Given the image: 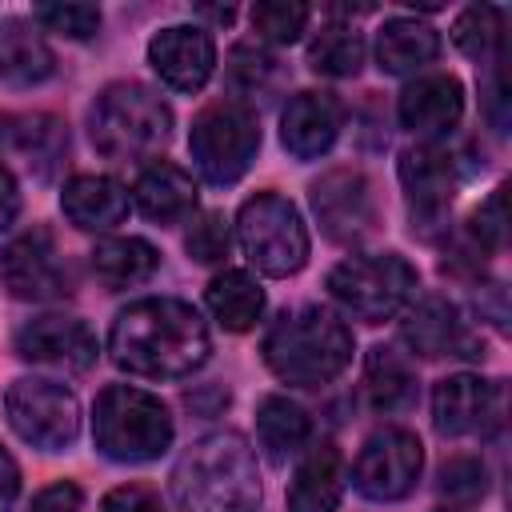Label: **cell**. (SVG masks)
<instances>
[{"label":"cell","instance_id":"obj_43","mask_svg":"<svg viewBox=\"0 0 512 512\" xmlns=\"http://www.w3.org/2000/svg\"><path fill=\"white\" fill-rule=\"evenodd\" d=\"M200 16H208V20H216V24H228L236 12H232V8H200Z\"/></svg>","mask_w":512,"mask_h":512},{"label":"cell","instance_id":"obj_21","mask_svg":"<svg viewBox=\"0 0 512 512\" xmlns=\"http://www.w3.org/2000/svg\"><path fill=\"white\" fill-rule=\"evenodd\" d=\"M132 196H136L140 216L152 220V224H160V228L188 220V216L196 212V204H200L196 180H192L180 164H172V160H152V164L136 176Z\"/></svg>","mask_w":512,"mask_h":512},{"label":"cell","instance_id":"obj_7","mask_svg":"<svg viewBox=\"0 0 512 512\" xmlns=\"http://www.w3.org/2000/svg\"><path fill=\"white\" fill-rule=\"evenodd\" d=\"M420 272L400 252L348 256L328 272V296L356 320L380 324L416 300Z\"/></svg>","mask_w":512,"mask_h":512},{"label":"cell","instance_id":"obj_8","mask_svg":"<svg viewBox=\"0 0 512 512\" xmlns=\"http://www.w3.org/2000/svg\"><path fill=\"white\" fill-rule=\"evenodd\" d=\"M236 240L248 256V264L264 276H276V280L296 276L308 264V252H312L304 216L280 192H256L240 204Z\"/></svg>","mask_w":512,"mask_h":512},{"label":"cell","instance_id":"obj_36","mask_svg":"<svg viewBox=\"0 0 512 512\" xmlns=\"http://www.w3.org/2000/svg\"><path fill=\"white\" fill-rule=\"evenodd\" d=\"M184 248L196 264H220L228 256V220L224 212H200L184 236Z\"/></svg>","mask_w":512,"mask_h":512},{"label":"cell","instance_id":"obj_9","mask_svg":"<svg viewBox=\"0 0 512 512\" xmlns=\"http://www.w3.org/2000/svg\"><path fill=\"white\" fill-rule=\"evenodd\" d=\"M4 416H8L12 432L40 452H64L80 432L76 392L48 376L12 380L4 392Z\"/></svg>","mask_w":512,"mask_h":512},{"label":"cell","instance_id":"obj_17","mask_svg":"<svg viewBox=\"0 0 512 512\" xmlns=\"http://www.w3.org/2000/svg\"><path fill=\"white\" fill-rule=\"evenodd\" d=\"M404 344L416 356L440 360V356H480V340L472 336L464 312L448 300V296H420L404 308V324H400Z\"/></svg>","mask_w":512,"mask_h":512},{"label":"cell","instance_id":"obj_19","mask_svg":"<svg viewBox=\"0 0 512 512\" xmlns=\"http://www.w3.org/2000/svg\"><path fill=\"white\" fill-rule=\"evenodd\" d=\"M396 116L420 140H440L464 116V88L448 72H420L416 80L404 84L396 100Z\"/></svg>","mask_w":512,"mask_h":512},{"label":"cell","instance_id":"obj_31","mask_svg":"<svg viewBox=\"0 0 512 512\" xmlns=\"http://www.w3.org/2000/svg\"><path fill=\"white\" fill-rule=\"evenodd\" d=\"M452 40L472 60H484V64L500 60L504 56V12L492 8V4L464 8L456 16V24H452Z\"/></svg>","mask_w":512,"mask_h":512},{"label":"cell","instance_id":"obj_24","mask_svg":"<svg viewBox=\"0 0 512 512\" xmlns=\"http://www.w3.org/2000/svg\"><path fill=\"white\" fill-rule=\"evenodd\" d=\"M56 76V52L48 48L36 20L4 16L0 20V80L12 88H36Z\"/></svg>","mask_w":512,"mask_h":512},{"label":"cell","instance_id":"obj_16","mask_svg":"<svg viewBox=\"0 0 512 512\" xmlns=\"http://www.w3.org/2000/svg\"><path fill=\"white\" fill-rule=\"evenodd\" d=\"M148 64L172 92H200L216 72V40L200 24H168L148 40Z\"/></svg>","mask_w":512,"mask_h":512},{"label":"cell","instance_id":"obj_30","mask_svg":"<svg viewBox=\"0 0 512 512\" xmlns=\"http://www.w3.org/2000/svg\"><path fill=\"white\" fill-rule=\"evenodd\" d=\"M364 36L352 24H324L308 44V68L332 80L356 76L364 68Z\"/></svg>","mask_w":512,"mask_h":512},{"label":"cell","instance_id":"obj_2","mask_svg":"<svg viewBox=\"0 0 512 512\" xmlns=\"http://www.w3.org/2000/svg\"><path fill=\"white\" fill-rule=\"evenodd\" d=\"M168 484L184 512H260L264 500L256 452L232 428L192 440L180 452Z\"/></svg>","mask_w":512,"mask_h":512},{"label":"cell","instance_id":"obj_4","mask_svg":"<svg viewBox=\"0 0 512 512\" xmlns=\"http://www.w3.org/2000/svg\"><path fill=\"white\" fill-rule=\"evenodd\" d=\"M88 136L108 160H152L172 140V108L140 80L100 88L88 108Z\"/></svg>","mask_w":512,"mask_h":512},{"label":"cell","instance_id":"obj_39","mask_svg":"<svg viewBox=\"0 0 512 512\" xmlns=\"http://www.w3.org/2000/svg\"><path fill=\"white\" fill-rule=\"evenodd\" d=\"M100 512H168L160 492H152L148 484H120L100 500Z\"/></svg>","mask_w":512,"mask_h":512},{"label":"cell","instance_id":"obj_13","mask_svg":"<svg viewBox=\"0 0 512 512\" xmlns=\"http://www.w3.org/2000/svg\"><path fill=\"white\" fill-rule=\"evenodd\" d=\"M424 468V444L408 428H380L364 440L356 464H352V484L368 500H404Z\"/></svg>","mask_w":512,"mask_h":512},{"label":"cell","instance_id":"obj_18","mask_svg":"<svg viewBox=\"0 0 512 512\" xmlns=\"http://www.w3.org/2000/svg\"><path fill=\"white\" fill-rule=\"evenodd\" d=\"M0 152L12 156L32 180H52L68 156V124L52 112H4Z\"/></svg>","mask_w":512,"mask_h":512},{"label":"cell","instance_id":"obj_37","mask_svg":"<svg viewBox=\"0 0 512 512\" xmlns=\"http://www.w3.org/2000/svg\"><path fill=\"white\" fill-rule=\"evenodd\" d=\"M468 236H472V248H476L480 256L504 248V188L488 192V200L472 212V220H468Z\"/></svg>","mask_w":512,"mask_h":512},{"label":"cell","instance_id":"obj_12","mask_svg":"<svg viewBox=\"0 0 512 512\" xmlns=\"http://www.w3.org/2000/svg\"><path fill=\"white\" fill-rule=\"evenodd\" d=\"M0 280L16 300H64L72 296V268L60 256L48 228H28L0 248Z\"/></svg>","mask_w":512,"mask_h":512},{"label":"cell","instance_id":"obj_11","mask_svg":"<svg viewBox=\"0 0 512 512\" xmlns=\"http://www.w3.org/2000/svg\"><path fill=\"white\" fill-rule=\"evenodd\" d=\"M308 200H312L320 232L332 244L356 248L368 236H376V224H380L376 192H372V180L360 168H328L324 176L312 180Z\"/></svg>","mask_w":512,"mask_h":512},{"label":"cell","instance_id":"obj_32","mask_svg":"<svg viewBox=\"0 0 512 512\" xmlns=\"http://www.w3.org/2000/svg\"><path fill=\"white\" fill-rule=\"evenodd\" d=\"M228 80L236 84V100L268 92L280 80V60L256 44H236L228 56Z\"/></svg>","mask_w":512,"mask_h":512},{"label":"cell","instance_id":"obj_20","mask_svg":"<svg viewBox=\"0 0 512 512\" xmlns=\"http://www.w3.org/2000/svg\"><path fill=\"white\" fill-rule=\"evenodd\" d=\"M344 128V104L332 92H296L284 112H280V144L296 160H316L324 156Z\"/></svg>","mask_w":512,"mask_h":512},{"label":"cell","instance_id":"obj_6","mask_svg":"<svg viewBox=\"0 0 512 512\" xmlns=\"http://www.w3.org/2000/svg\"><path fill=\"white\" fill-rule=\"evenodd\" d=\"M188 152H192L196 172L208 184H216V188L236 184L260 152V116H256V108L248 100H236V96L204 104L192 120Z\"/></svg>","mask_w":512,"mask_h":512},{"label":"cell","instance_id":"obj_33","mask_svg":"<svg viewBox=\"0 0 512 512\" xmlns=\"http://www.w3.org/2000/svg\"><path fill=\"white\" fill-rule=\"evenodd\" d=\"M308 16L312 12L304 4H288V0H264V4H256L248 12L252 32L260 40H268V44H292V40H300V32L308 28Z\"/></svg>","mask_w":512,"mask_h":512},{"label":"cell","instance_id":"obj_1","mask_svg":"<svg viewBox=\"0 0 512 512\" xmlns=\"http://www.w3.org/2000/svg\"><path fill=\"white\" fill-rule=\"evenodd\" d=\"M108 352L132 376L184 380L208 360L212 336L192 304L176 296H144L116 312L108 328Z\"/></svg>","mask_w":512,"mask_h":512},{"label":"cell","instance_id":"obj_40","mask_svg":"<svg viewBox=\"0 0 512 512\" xmlns=\"http://www.w3.org/2000/svg\"><path fill=\"white\" fill-rule=\"evenodd\" d=\"M24 512H84V496L72 480H56V484L40 488Z\"/></svg>","mask_w":512,"mask_h":512},{"label":"cell","instance_id":"obj_34","mask_svg":"<svg viewBox=\"0 0 512 512\" xmlns=\"http://www.w3.org/2000/svg\"><path fill=\"white\" fill-rule=\"evenodd\" d=\"M32 20L40 32H60L68 40H92L104 16L96 4H36Z\"/></svg>","mask_w":512,"mask_h":512},{"label":"cell","instance_id":"obj_41","mask_svg":"<svg viewBox=\"0 0 512 512\" xmlns=\"http://www.w3.org/2000/svg\"><path fill=\"white\" fill-rule=\"evenodd\" d=\"M16 216H20V184H16L12 168L0 160V232L12 228Z\"/></svg>","mask_w":512,"mask_h":512},{"label":"cell","instance_id":"obj_29","mask_svg":"<svg viewBox=\"0 0 512 512\" xmlns=\"http://www.w3.org/2000/svg\"><path fill=\"white\" fill-rule=\"evenodd\" d=\"M204 300H208V312L216 316V324L228 332H248L264 316V288L256 276H248L240 268L212 276Z\"/></svg>","mask_w":512,"mask_h":512},{"label":"cell","instance_id":"obj_14","mask_svg":"<svg viewBox=\"0 0 512 512\" xmlns=\"http://www.w3.org/2000/svg\"><path fill=\"white\" fill-rule=\"evenodd\" d=\"M432 424L440 436H488L504 424V384L476 372L444 376L432 392Z\"/></svg>","mask_w":512,"mask_h":512},{"label":"cell","instance_id":"obj_38","mask_svg":"<svg viewBox=\"0 0 512 512\" xmlns=\"http://www.w3.org/2000/svg\"><path fill=\"white\" fill-rule=\"evenodd\" d=\"M480 108L496 132H508V80H504V56L488 64V76L480 84Z\"/></svg>","mask_w":512,"mask_h":512},{"label":"cell","instance_id":"obj_35","mask_svg":"<svg viewBox=\"0 0 512 512\" xmlns=\"http://www.w3.org/2000/svg\"><path fill=\"white\" fill-rule=\"evenodd\" d=\"M436 488L452 504H476L488 492V468L480 456H452V460H444Z\"/></svg>","mask_w":512,"mask_h":512},{"label":"cell","instance_id":"obj_25","mask_svg":"<svg viewBox=\"0 0 512 512\" xmlns=\"http://www.w3.org/2000/svg\"><path fill=\"white\" fill-rule=\"evenodd\" d=\"M440 56V32L416 16H392L376 32V64L388 76H420Z\"/></svg>","mask_w":512,"mask_h":512},{"label":"cell","instance_id":"obj_22","mask_svg":"<svg viewBox=\"0 0 512 512\" xmlns=\"http://www.w3.org/2000/svg\"><path fill=\"white\" fill-rule=\"evenodd\" d=\"M60 212L80 232H108L128 216V188L104 172H80L64 184Z\"/></svg>","mask_w":512,"mask_h":512},{"label":"cell","instance_id":"obj_23","mask_svg":"<svg viewBox=\"0 0 512 512\" xmlns=\"http://www.w3.org/2000/svg\"><path fill=\"white\" fill-rule=\"evenodd\" d=\"M344 456L332 440L304 448L292 484H288V512H336L344 496Z\"/></svg>","mask_w":512,"mask_h":512},{"label":"cell","instance_id":"obj_3","mask_svg":"<svg viewBox=\"0 0 512 512\" xmlns=\"http://www.w3.org/2000/svg\"><path fill=\"white\" fill-rule=\"evenodd\" d=\"M352 348V328L332 308L300 304L272 320L260 352L276 380L296 388H320L352 364Z\"/></svg>","mask_w":512,"mask_h":512},{"label":"cell","instance_id":"obj_5","mask_svg":"<svg viewBox=\"0 0 512 512\" xmlns=\"http://www.w3.org/2000/svg\"><path fill=\"white\" fill-rule=\"evenodd\" d=\"M172 412L160 396L132 388V384H108L96 396L92 408V444L100 456L116 464H148L160 460L172 448Z\"/></svg>","mask_w":512,"mask_h":512},{"label":"cell","instance_id":"obj_26","mask_svg":"<svg viewBox=\"0 0 512 512\" xmlns=\"http://www.w3.org/2000/svg\"><path fill=\"white\" fill-rule=\"evenodd\" d=\"M88 264L104 288L120 292V288H136L152 280L160 268V252L144 236H108L88 252Z\"/></svg>","mask_w":512,"mask_h":512},{"label":"cell","instance_id":"obj_28","mask_svg":"<svg viewBox=\"0 0 512 512\" xmlns=\"http://www.w3.org/2000/svg\"><path fill=\"white\" fill-rule=\"evenodd\" d=\"M256 440H260V448L268 452V460L284 464L288 456H296V452L308 448V440H312V420H308V412H304L296 400L272 392V396H264V400L256 404Z\"/></svg>","mask_w":512,"mask_h":512},{"label":"cell","instance_id":"obj_27","mask_svg":"<svg viewBox=\"0 0 512 512\" xmlns=\"http://www.w3.org/2000/svg\"><path fill=\"white\" fill-rule=\"evenodd\" d=\"M364 396L384 416L412 408L416 404V368H412V360L392 344H376L364 360Z\"/></svg>","mask_w":512,"mask_h":512},{"label":"cell","instance_id":"obj_44","mask_svg":"<svg viewBox=\"0 0 512 512\" xmlns=\"http://www.w3.org/2000/svg\"><path fill=\"white\" fill-rule=\"evenodd\" d=\"M432 512H464V508H456V504H448V508H432Z\"/></svg>","mask_w":512,"mask_h":512},{"label":"cell","instance_id":"obj_10","mask_svg":"<svg viewBox=\"0 0 512 512\" xmlns=\"http://www.w3.org/2000/svg\"><path fill=\"white\" fill-rule=\"evenodd\" d=\"M396 172H400V188H404L412 232H420V236L444 232L452 200H456V184H460L456 156L440 140H420V144L400 152Z\"/></svg>","mask_w":512,"mask_h":512},{"label":"cell","instance_id":"obj_42","mask_svg":"<svg viewBox=\"0 0 512 512\" xmlns=\"http://www.w3.org/2000/svg\"><path fill=\"white\" fill-rule=\"evenodd\" d=\"M16 496H20V468H16L12 452L0 444V512H12Z\"/></svg>","mask_w":512,"mask_h":512},{"label":"cell","instance_id":"obj_15","mask_svg":"<svg viewBox=\"0 0 512 512\" xmlns=\"http://www.w3.org/2000/svg\"><path fill=\"white\" fill-rule=\"evenodd\" d=\"M12 344L20 360L56 368V372H88L100 356L96 332L80 316H64V312H44V316L24 320Z\"/></svg>","mask_w":512,"mask_h":512}]
</instances>
